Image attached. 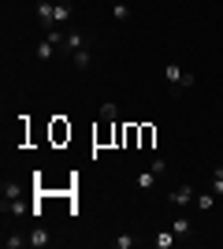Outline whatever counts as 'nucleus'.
<instances>
[{
  "mask_svg": "<svg viewBox=\"0 0 223 249\" xmlns=\"http://www.w3.org/2000/svg\"><path fill=\"white\" fill-rule=\"evenodd\" d=\"M164 82H168L171 93H182V89H190L197 78H193V71H182L179 63H164Z\"/></svg>",
  "mask_w": 223,
  "mask_h": 249,
  "instance_id": "nucleus-1",
  "label": "nucleus"
},
{
  "mask_svg": "<svg viewBox=\"0 0 223 249\" xmlns=\"http://www.w3.org/2000/svg\"><path fill=\"white\" fill-rule=\"evenodd\" d=\"M37 19H41L45 30H52V26H56V4H52V0H37Z\"/></svg>",
  "mask_w": 223,
  "mask_h": 249,
  "instance_id": "nucleus-2",
  "label": "nucleus"
},
{
  "mask_svg": "<svg viewBox=\"0 0 223 249\" xmlns=\"http://www.w3.org/2000/svg\"><path fill=\"white\" fill-rule=\"evenodd\" d=\"M193 197H197V194H193V186H190V182H186V186H175V190L168 194V201H171V205H182V208H186V205H193Z\"/></svg>",
  "mask_w": 223,
  "mask_h": 249,
  "instance_id": "nucleus-3",
  "label": "nucleus"
},
{
  "mask_svg": "<svg viewBox=\"0 0 223 249\" xmlns=\"http://www.w3.org/2000/svg\"><path fill=\"white\" fill-rule=\"evenodd\" d=\"M175 242H179V234H175V231H156V238H153V246L156 249H175Z\"/></svg>",
  "mask_w": 223,
  "mask_h": 249,
  "instance_id": "nucleus-4",
  "label": "nucleus"
},
{
  "mask_svg": "<svg viewBox=\"0 0 223 249\" xmlns=\"http://www.w3.org/2000/svg\"><path fill=\"white\" fill-rule=\"evenodd\" d=\"M171 231H175L179 238H190V234H193V223L186 216H171Z\"/></svg>",
  "mask_w": 223,
  "mask_h": 249,
  "instance_id": "nucleus-5",
  "label": "nucleus"
},
{
  "mask_svg": "<svg viewBox=\"0 0 223 249\" xmlns=\"http://www.w3.org/2000/svg\"><path fill=\"white\" fill-rule=\"evenodd\" d=\"M134 182H138V190L145 194V190H153V182H156V171H153V167H145V171H138V175H134Z\"/></svg>",
  "mask_w": 223,
  "mask_h": 249,
  "instance_id": "nucleus-6",
  "label": "nucleus"
},
{
  "mask_svg": "<svg viewBox=\"0 0 223 249\" xmlns=\"http://www.w3.org/2000/svg\"><path fill=\"white\" fill-rule=\"evenodd\" d=\"M49 242H52V234H49L45 227H34V231H30V246H34V249H45Z\"/></svg>",
  "mask_w": 223,
  "mask_h": 249,
  "instance_id": "nucleus-7",
  "label": "nucleus"
},
{
  "mask_svg": "<svg viewBox=\"0 0 223 249\" xmlns=\"http://www.w3.org/2000/svg\"><path fill=\"white\" fill-rule=\"evenodd\" d=\"M67 52H78V49H86V34L82 30H67V45H64Z\"/></svg>",
  "mask_w": 223,
  "mask_h": 249,
  "instance_id": "nucleus-8",
  "label": "nucleus"
},
{
  "mask_svg": "<svg viewBox=\"0 0 223 249\" xmlns=\"http://www.w3.org/2000/svg\"><path fill=\"white\" fill-rule=\"evenodd\" d=\"M22 246H30V234H19V231H11L8 238H4V249H22Z\"/></svg>",
  "mask_w": 223,
  "mask_h": 249,
  "instance_id": "nucleus-9",
  "label": "nucleus"
},
{
  "mask_svg": "<svg viewBox=\"0 0 223 249\" xmlns=\"http://www.w3.org/2000/svg\"><path fill=\"white\" fill-rule=\"evenodd\" d=\"M89 60H93V56H89V45H86V49H78V52H71V63L78 67V71H86V67H89Z\"/></svg>",
  "mask_w": 223,
  "mask_h": 249,
  "instance_id": "nucleus-10",
  "label": "nucleus"
},
{
  "mask_svg": "<svg viewBox=\"0 0 223 249\" xmlns=\"http://www.w3.org/2000/svg\"><path fill=\"white\" fill-rule=\"evenodd\" d=\"M4 212H11V216H22V212H30V208L22 205V197H8V201H4Z\"/></svg>",
  "mask_w": 223,
  "mask_h": 249,
  "instance_id": "nucleus-11",
  "label": "nucleus"
},
{
  "mask_svg": "<svg viewBox=\"0 0 223 249\" xmlns=\"http://www.w3.org/2000/svg\"><path fill=\"white\" fill-rule=\"evenodd\" d=\"M193 205L208 212V208H216V194H197V197H193Z\"/></svg>",
  "mask_w": 223,
  "mask_h": 249,
  "instance_id": "nucleus-12",
  "label": "nucleus"
},
{
  "mask_svg": "<svg viewBox=\"0 0 223 249\" xmlns=\"http://www.w3.org/2000/svg\"><path fill=\"white\" fill-rule=\"evenodd\" d=\"M71 22V4H56V26Z\"/></svg>",
  "mask_w": 223,
  "mask_h": 249,
  "instance_id": "nucleus-13",
  "label": "nucleus"
},
{
  "mask_svg": "<svg viewBox=\"0 0 223 249\" xmlns=\"http://www.w3.org/2000/svg\"><path fill=\"white\" fill-rule=\"evenodd\" d=\"M212 194H216V197H223V167H216V171H212Z\"/></svg>",
  "mask_w": 223,
  "mask_h": 249,
  "instance_id": "nucleus-14",
  "label": "nucleus"
},
{
  "mask_svg": "<svg viewBox=\"0 0 223 249\" xmlns=\"http://www.w3.org/2000/svg\"><path fill=\"white\" fill-rule=\"evenodd\" d=\"M116 112H119V108H116L112 101H108L104 108H101V119H104V123H116Z\"/></svg>",
  "mask_w": 223,
  "mask_h": 249,
  "instance_id": "nucleus-15",
  "label": "nucleus"
},
{
  "mask_svg": "<svg viewBox=\"0 0 223 249\" xmlns=\"http://www.w3.org/2000/svg\"><path fill=\"white\" fill-rule=\"evenodd\" d=\"M8 197H22V186L19 182H4V201Z\"/></svg>",
  "mask_w": 223,
  "mask_h": 249,
  "instance_id": "nucleus-16",
  "label": "nucleus"
},
{
  "mask_svg": "<svg viewBox=\"0 0 223 249\" xmlns=\"http://www.w3.org/2000/svg\"><path fill=\"white\" fill-rule=\"evenodd\" d=\"M112 15H116V19H130V8H127V4H116V8H112Z\"/></svg>",
  "mask_w": 223,
  "mask_h": 249,
  "instance_id": "nucleus-17",
  "label": "nucleus"
},
{
  "mask_svg": "<svg viewBox=\"0 0 223 249\" xmlns=\"http://www.w3.org/2000/svg\"><path fill=\"white\" fill-rule=\"evenodd\" d=\"M130 246H134V238H130V234H119V238H116V249H130Z\"/></svg>",
  "mask_w": 223,
  "mask_h": 249,
  "instance_id": "nucleus-18",
  "label": "nucleus"
},
{
  "mask_svg": "<svg viewBox=\"0 0 223 249\" xmlns=\"http://www.w3.org/2000/svg\"><path fill=\"white\" fill-rule=\"evenodd\" d=\"M141 145H153V126H141Z\"/></svg>",
  "mask_w": 223,
  "mask_h": 249,
  "instance_id": "nucleus-19",
  "label": "nucleus"
},
{
  "mask_svg": "<svg viewBox=\"0 0 223 249\" xmlns=\"http://www.w3.org/2000/svg\"><path fill=\"white\" fill-rule=\"evenodd\" d=\"M220 212H223V205H220Z\"/></svg>",
  "mask_w": 223,
  "mask_h": 249,
  "instance_id": "nucleus-20",
  "label": "nucleus"
}]
</instances>
